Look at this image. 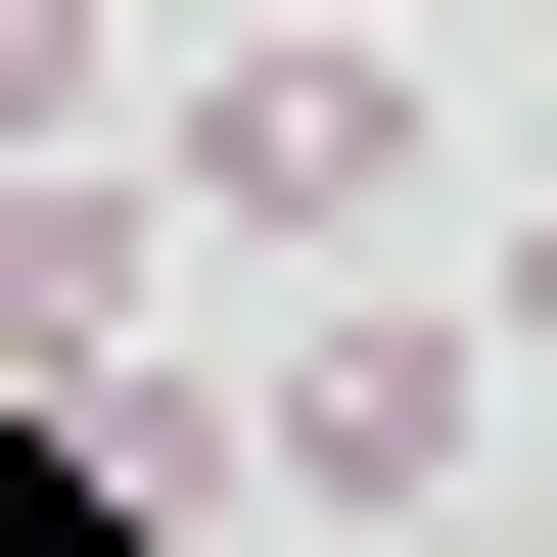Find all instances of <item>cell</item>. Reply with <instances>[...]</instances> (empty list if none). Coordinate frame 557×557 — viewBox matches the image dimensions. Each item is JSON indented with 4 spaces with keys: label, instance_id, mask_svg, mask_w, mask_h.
<instances>
[{
    "label": "cell",
    "instance_id": "1",
    "mask_svg": "<svg viewBox=\"0 0 557 557\" xmlns=\"http://www.w3.org/2000/svg\"><path fill=\"white\" fill-rule=\"evenodd\" d=\"M139 186H186L233 278H372V233H418V47H372V0H233V47L139 94Z\"/></svg>",
    "mask_w": 557,
    "mask_h": 557
},
{
    "label": "cell",
    "instance_id": "2",
    "mask_svg": "<svg viewBox=\"0 0 557 557\" xmlns=\"http://www.w3.org/2000/svg\"><path fill=\"white\" fill-rule=\"evenodd\" d=\"M465 418H511V325H278V372H233V557H372V511H465Z\"/></svg>",
    "mask_w": 557,
    "mask_h": 557
},
{
    "label": "cell",
    "instance_id": "3",
    "mask_svg": "<svg viewBox=\"0 0 557 557\" xmlns=\"http://www.w3.org/2000/svg\"><path fill=\"white\" fill-rule=\"evenodd\" d=\"M465 325H511V372H557V186H511V278H465Z\"/></svg>",
    "mask_w": 557,
    "mask_h": 557
}]
</instances>
